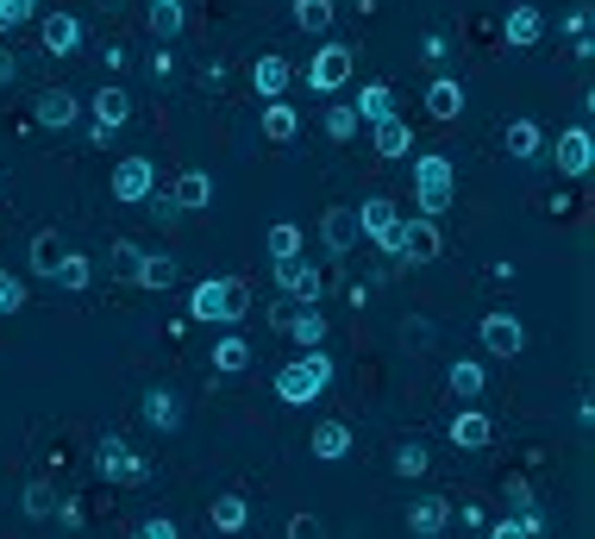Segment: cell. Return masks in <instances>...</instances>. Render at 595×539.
Instances as JSON below:
<instances>
[{"label": "cell", "mask_w": 595, "mask_h": 539, "mask_svg": "<svg viewBox=\"0 0 595 539\" xmlns=\"http://www.w3.org/2000/svg\"><path fill=\"white\" fill-rule=\"evenodd\" d=\"M289 539H326L320 514H295V520H289Z\"/></svg>", "instance_id": "obj_47"}, {"label": "cell", "mask_w": 595, "mask_h": 539, "mask_svg": "<svg viewBox=\"0 0 595 539\" xmlns=\"http://www.w3.org/2000/svg\"><path fill=\"white\" fill-rule=\"evenodd\" d=\"M20 502H25V514H32V520H50V514H57V483H50V477H32Z\"/></svg>", "instance_id": "obj_37"}, {"label": "cell", "mask_w": 595, "mask_h": 539, "mask_svg": "<svg viewBox=\"0 0 595 539\" xmlns=\"http://www.w3.org/2000/svg\"><path fill=\"white\" fill-rule=\"evenodd\" d=\"M125 452H132V445H125L120 433L95 439V477H100V483H120V470H125Z\"/></svg>", "instance_id": "obj_29"}, {"label": "cell", "mask_w": 595, "mask_h": 539, "mask_svg": "<svg viewBox=\"0 0 595 539\" xmlns=\"http://www.w3.org/2000/svg\"><path fill=\"white\" fill-rule=\"evenodd\" d=\"M125 120H132V95H125L120 82H100V95H95V126H88V138L95 145H107V138H120Z\"/></svg>", "instance_id": "obj_9"}, {"label": "cell", "mask_w": 595, "mask_h": 539, "mask_svg": "<svg viewBox=\"0 0 595 539\" xmlns=\"http://www.w3.org/2000/svg\"><path fill=\"white\" fill-rule=\"evenodd\" d=\"M501 38H508V45H514V51H526V45H539V38H546V13H539V7H508V20H501Z\"/></svg>", "instance_id": "obj_15"}, {"label": "cell", "mask_w": 595, "mask_h": 539, "mask_svg": "<svg viewBox=\"0 0 595 539\" xmlns=\"http://www.w3.org/2000/svg\"><path fill=\"white\" fill-rule=\"evenodd\" d=\"M320 245H326V257L357 252V213H351V207H326L320 213Z\"/></svg>", "instance_id": "obj_14"}, {"label": "cell", "mask_w": 595, "mask_h": 539, "mask_svg": "<svg viewBox=\"0 0 595 539\" xmlns=\"http://www.w3.org/2000/svg\"><path fill=\"white\" fill-rule=\"evenodd\" d=\"M138 408H145V420L157 427V433H175V427H182V402H175V389H170V383H150Z\"/></svg>", "instance_id": "obj_17"}, {"label": "cell", "mask_w": 595, "mask_h": 539, "mask_svg": "<svg viewBox=\"0 0 595 539\" xmlns=\"http://www.w3.org/2000/svg\"><path fill=\"white\" fill-rule=\"evenodd\" d=\"M145 207H150V220H157V226H182V207L170 201V188H150Z\"/></svg>", "instance_id": "obj_42"}, {"label": "cell", "mask_w": 595, "mask_h": 539, "mask_svg": "<svg viewBox=\"0 0 595 539\" xmlns=\"http://www.w3.org/2000/svg\"><path fill=\"white\" fill-rule=\"evenodd\" d=\"M458 514V527H471V534H483V527H489V514L476 509V502H464V509H451Z\"/></svg>", "instance_id": "obj_49"}, {"label": "cell", "mask_w": 595, "mask_h": 539, "mask_svg": "<svg viewBox=\"0 0 595 539\" xmlns=\"http://www.w3.org/2000/svg\"><path fill=\"white\" fill-rule=\"evenodd\" d=\"M371 145H376V157H389V163H396V157L414 151V126H408L401 113H389V120H376V126H371Z\"/></svg>", "instance_id": "obj_18"}, {"label": "cell", "mask_w": 595, "mask_h": 539, "mask_svg": "<svg viewBox=\"0 0 595 539\" xmlns=\"http://www.w3.org/2000/svg\"><path fill=\"white\" fill-rule=\"evenodd\" d=\"M132 539H182V527H175L170 514H145V520L132 527Z\"/></svg>", "instance_id": "obj_43"}, {"label": "cell", "mask_w": 595, "mask_h": 539, "mask_svg": "<svg viewBox=\"0 0 595 539\" xmlns=\"http://www.w3.org/2000/svg\"><path fill=\"white\" fill-rule=\"evenodd\" d=\"M150 76H157V82H170V76H175V63H170V51H157V57H150Z\"/></svg>", "instance_id": "obj_54"}, {"label": "cell", "mask_w": 595, "mask_h": 539, "mask_svg": "<svg viewBox=\"0 0 595 539\" xmlns=\"http://www.w3.org/2000/svg\"><path fill=\"white\" fill-rule=\"evenodd\" d=\"M170 201L182 207V213H201V207L214 201V176H207V170H182V176L170 182Z\"/></svg>", "instance_id": "obj_21"}, {"label": "cell", "mask_w": 595, "mask_h": 539, "mask_svg": "<svg viewBox=\"0 0 595 539\" xmlns=\"http://www.w3.org/2000/svg\"><path fill=\"white\" fill-rule=\"evenodd\" d=\"M446 433H451L458 452H483V445H496V420H489L483 408H458L446 420Z\"/></svg>", "instance_id": "obj_11"}, {"label": "cell", "mask_w": 595, "mask_h": 539, "mask_svg": "<svg viewBox=\"0 0 595 539\" xmlns=\"http://www.w3.org/2000/svg\"><path fill=\"white\" fill-rule=\"evenodd\" d=\"M426 113H433V120H458V113H464V82L433 76L426 82Z\"/></svg>", "instance_id": "obj_23"}, {"label": "cell", "mask_w": 595, "mask_h": 539, "mask_svg": "<svg viewBox=\"0 0 595 539\" xmlns=\"http://www.w3.org/2000/svg\"><path fill=\"white\" fill-rule=\"evenodd\" d=\"M276 289H282V302H295V308H320L326 270H320V264H307V252L282 257V264H276Z\"/></svg>", "instance_id": "obj_4"}, {"label": "cell", "mask_w": 595, "mask_h": 539, "mask_svg": "<svg viewBox=\"0 0 595 539\" xmlns=\"http://www.w3.org/2000/svg\"><path fill=\"white\" fill-rule=\"evenodd\" d=\"M414 201H421L426 220H439V213L458 201V170H451L446 151H421L414 157Z\"/></svg>", "instance_id": "obj_3"}, {"label": "cell", "mask_w": 595, "mask_h": 539, "mask_svg": "<svg viewBox=\"0 0 595 539\" xmlns=\"http://www.w3.org/2000/svg\"><path fill=\"white\" fill-rule=\"evenodd\" d=\"M476 333H483V352H489V358H521V352H526V320H521V314H508V308L483 314V327H476Z\"/></svg>", "instance_id": "obj_7"}, {"label": "cell", "mask_w": 595, "mask_h": 539, "mask_svg": "<svg viewBox=\"0 0 595 539\" xmlns=\"http://www.w3.org/2000/svg\"><path fill=\"white\" fill-rule=\"evenodd\" d=\"M57 514H63L57 527H70V534H75V527H82V502H63V509H57Z\"/></svg>", "instance_id": "obj_55"}, {"label": "cell", "mask_w": 595, "mask_h": 539, "mask_svg": "<svg viewBox=\"0 0 595 539\" xmlns=\"http://www.w3.org/2000/svg\"><path fill=\"white\" fill-rule=\"evenodd\" d=\"M25 308V283L13 270H0V314H20Z\"/></svg>", "instance_id": "obj_45"}, {"label": "cell", "mask_w": 595, "mask_h": 539, "mask_svg": "<svg viewBox=\"0 0 595 539\" xmlns=\"http://www.w3.org/2000/svg\"><path fill=\"white\" fill-rule=\"evenodd\" d=\"M113 201L120 207H145V195L157 188V163L150 157H120V170H113Z\"/></svg>", "instance_id": "obj_10"}, {"label": "cell", "mask_w": 595, "mask_h": 539, "mask_svg": "<svg viewBox=\"0 0 595 539\" xmlns=\"http://www.w3.org/2000/svg\"><path fill=\"white\" fill-rule=\"evenodd\" d=\"M558 176H590V163H595V138L590 126H571V132H558Z\"/></svg>", "instance_id": "obj_13"}, {"label": "cell", "mask_w": 595, "mask_h": 539, "mask_svg": "<svg viewBox=\"0 0 595 539\" xmlns=\"http://www.w3.org/2000/svg\"><path fill=\"white\" fill-rule=\"evenodd\" d=\"M451 527V502L446 495H421L414 509H408V534L414 539H439Z\"/></svg>", "instance_id": "obj_16"}, {"label": "cell", "mask_w": 595, "mask_h": 539, "mask_svg": "<svg viewBox=\"0 0 595 539\" xmlns=\"http://www.w3.org/2000/svg\"><path fill=\"white\" fill-rule=\"evenodd\" d=\"M320 126H326V138H332V145H351V138H357V126H364V120H357V113H351V107H326V113H320Z\"/></svg>", "instance_id": "obj_38"}, {"label": "cell", "mask_w": 595, "mask_h": 539, "mask_svg": "<svg viewBox=\"0 0 595 539\" xmlns=\"http://www.w3.org/2000/svg\"><path fill=\"white\" fill-rule=\"evenodd\" d=\"M251 314V283L245 277H207L189 289V320H214V327H239Z\"/></svg>", "instance_id": "obj_1"}, {"label": "cell", "mask_w": 595, "mask_h": 539, "mask_svg": "<svg viewBox=\"0 0 595 539\" xmlns=\"http://www.w3.org/2000/svg\"><path fill=\"white\" fill-rule=\"evenodd\" d=\"M264 245H270V264H282V257H301V252H307V232H301L295 220H276Z\"/></svg>", "instance_id": "obj_33"}, {"label": "cell", "mask_w": 595, "mask_h": 539, "mask_svg": "<svg viewBox=\"0 0 595 539\" xmlns=\"http://www.w3.org/2000/svg\"><path fill=\"white\" fill-rule=\"evenodd\" d=\"M207 520H214V534H245L251 527V502L239 495V489H226L220 502L207 509Z\"/></svg>", "instance_id": "obj_24"}, {"label": "cell", "mask_w": 595, "mask_h": 539, "mask_svg": "<svg viewBox=\"0 0 595 539\" xmlns=\"http://www.w3.org/2000/svg\"><path fill=\"white\" fill-rule=\"evenodd\" d=\"M564 32H571V38H590V7H576L571 20H564Z\"/></svg>", "instance_id": "obj_53"}, {"label": "cell", "mask_w": 595, "mask_h": 539, "mask_svg": "<svg viewBox=\"0 0 595 539\" xmlns=\"http://www.w3.org/2000/svg\"><path fill=\"white\" fill-rule=\"evenodd\" d=\"M289 20H295L301 32H326V26H332V0H295V7H289Z\"/></svg>", "instance_id": "obj_39"}, {"label": "cell", "mask_w": 595, "mask_h": 539, "mask_svg": "<svg viewBox=\"0 0 595 539\" xmlns=\"http://www.w3.org/2000/svg\"><path fill=\"white\" fill-rule=\"evenodd\" d=\"M483 534H489V539H526V527H521V520H514V514H508V520H489Z\"/></svg>", "instance_id": "obj_50"}, {"label": "cell", "mask_w": 595, "mask_h": 539, "mask_svg": "<svg viewBox=\"0 0 595 539\" xmlns=\"http://www.w3.org/2000/svg\"><path fill=\"white\" fill-rule=\"evenodd\" d=\"M25 257H32V270H38V277H50V270H57V257H63V238H57V232H32V245H25Z\"/></svg>", "instance_id": "obj_35"}, {"label": "cell", "mask_w": 595, "mask_h": 539, "mask_svg": "<svg viewBox=\"0 0 595 539\" xmlns=\"http://www.w3.org/2000/svg\"><path fill=\"white\" fill-rule=\"evenodd\" d=\"M175 7H182V0H175Z\"/></svg>", "instance_id": "obj_56"}, {"label": "cell", "mask_w": 595, "mask_h": 539, "mask_svg": "<svg viewBox=\"0 0 595 539\" xmlns=\"http://www.w3.org/2000/svg\"><path fill=\"white\" fill-rule=\"evenodd\" d=\"M32 13H38V0H0V38H13L20 26H32Z\"/></svg>", "instance_id": "obj_41"}, {"label": "cell", "mask_w": 595, "mask_h": 539, "mask_svg": "<svg viewBox=\"0 0 595 539\" xmlns=\"http://www.w3.org/2000/svg\"><path fill=\"white\" fill-rule=\"evenodd\" d=\"M120 483H125V489L150 483V458H138V452H125V470H120Z\"/></svg>", "instance_id": "obj_46"}, {"label": "cell", "mask_w": 595, "mask_h": 539, "mask_svg": "<svg viewBox=\"0 0 595 539\" xmlns=\"http://www.w3.org/2000/svg\"><path fill=\"white\" fill-rule=\"evenodd\" d=\"M75 113H82V101H75L70 88H45V95H38V126L45 132H70Z\"/></svg>", "instance_id": "obj_20"}, {"label": "cell", "mask_w": 595, "mask_h": 539, "mask_svg": "<svg viewBox=\"0 0 595 539\" xmlns=\"http://www.w3.org/2000/svg\"><path fill=\"white\" fill-rule=\"evenodd\" d=\"M50 283L70 289V295H82V289L95 283V264H88L82 252H63V257H57V270H50Z\"/></svg>", "instance_id": "obj_26"}, {"label": "cell", "mask_w": 595, "mask_h": 539, "mask_svg": "<svg viewBox=\"0 0 595 539\" xmlns=\"http://www.w3.org/2000/svg\"><path fill=\"white\" fill-rule=\"evenodd\" d=\"M539 151H546V132H539V120H508V157L533 163Z\"/></svg>", "instance_id": "obj_27"}, {"label": "cell", "mask_w": 595, "mask_h": 539, "mask_svg": "<svg viewBox=\"0 0 595 539\" xmlns=\"http://www.w3.org/2000/svg\"><path fill=\"white\" fill-rule=\"evenodd\" d=\"M508 509L521 514V509H533V489L521 483V477H514V483H508Z\"/></svg>", "instance_id": "obj_51"}, {"label": "cell", "mask_w": 595, "mask_h": 539, "mask_svg": "<svg viewBox=\"0 0 595 539\" xmlns=\"http://www.w3.org/2000/svg\"><path fill=\"white\" fill-rule=\"evenodd\" d=\"M351 70H357V51H351V45H320V51L307 57L301 76H307L314 95H339V88L351 82Z\"/></svg>", "instance_id": "obj_6"}, {"label": "cell", "mask_w": 595, "mask_h": 539, "mask_svg": "<svg viewBox=\"0 0 595 539\" xmlns=\"http://www.w3.org/2000/svg\"><path fill=\"white\" fill-rule=\"evenodd\" d=\"M245 364H251V345L239 333H226L220 345H214V370H220V377H239Z\"/></svg>", "instance_id": "obj_36"}, {"label": "cell", "mask_w": 595, "mask_h": 539, "mask_svg": "<svg viewBox=\"0 0 595 539\" xmlns=\"http://www.w3.org/2000/svg\"><path fill=\"white\" fill-rule=\"evenodd\" d=\"M446 383H451V395H458V402H471V395H483V383H489V370H483L476 358H458V364L446 370Z\"/></svg>", "instance_id": "obj_31"}, {"label": "cell", "mask_w": 595, "mask_h": 539, "mask_svg": "<svg viewBox=\"0 0 595 539\" xmlns=\"http://www.w3.org/2000/svg\"><path fill=\"white\" fill-rule=\"evenodd\" d=\"M282 333L295 339L301 352H314V345H326V314L320 308H289L282 314Z\"/></svg>", "instance_id": "obj_22"}, {"label": "cell", "mask_w": 595, "mask_h": 539, "mask_svg": "<svg viewBox=\"0 0 595 539\" xmlns=\"http://www.w3.org/2000/svg\"><path fill=\"white\" fill-rule=\"evenodd\" d=\"M38 38H45L50 57H70V51H82V20H75V13H45Z\"/></svg>", "instance_id": "obj_19"}, {"label": "cell", "mask_w": 595, "mask_h": 539, "mask_svg": "<svg viewBox=\"0 0 595 539\" xmlns=\"http://www.w3.org/2000/svg\"><path fill=\"white\" fill-rule=\"evenodd\" d=\"M396 470L401 477H426V470H433V452H426L421 439H401L396 445Z\"/></svg>", "instance_id": "obj_40"}, {"label": "cell", "mask_w": 595, "mask_h": 539, "mask_svg": "<svg viewBox=\"0 0 595 539\" xmlns=\"http://www.w3.org/2000/svg\"><path fill=\"white\" fill-rule=\"evenodd\" d=\"M13 76H20V57L0 45V88H13Z\"/></svg>", "instance_id": "obj_52"}, {"label": "cell", "mask_w": 595, "mask_h": 539, "mask_svg": "<svg viewBox=\"0 0 595 539\" xmlns=\"http://www.w3.org/2000/svg\"><path fill=\"white\" fill-rule=\"evenodd\" d=\"M421 57H426V63H446V57H451V38H446V32H426Z\"/></svg>", "instance_id": "obj_48"}, {"label": "cell", "mask_w": 595, "mask_h": 539, "mask_svg": "<svg viewBox=\"0 0 595 539\" xmlns=\"http://www.w3.org/2000/svg\"><path fill=\"white\" fill-rule=\"evenodd\" d=\"M251 88H257V95H264V101H289V88H295V63H289V57H257V63H251Z\"/></svg>", "instance_id": "obj_12"}, {"label": "cell", "mask_w": 595, "mask_h": 539, "mask_svg": "<svg viewBox=\"0 0 595 539\" xmlns=\"http://www.w3.org/2000/svg\"><path fill=\"white\" fill-rule=\"evenodd\" d=\"M332 370H339V364L326 358V345H314V352H301V358H289L276 370V395H282L289 408H307V402H320L326 389H332Z\"/></svg>", "instance_id": "obj_2"}, {"label": "cell", "mask_w": 595, "mask_h": 539, "mask_svg": "<svg viewBox=\"0 0 595 539\" xmlns=\"http://www.w3.org/2000/svg\"><path fill=\"white\" fill-rule=\"evenodd\" d=\"M138 264H145V252H138L132 238H120V245H113V270H120L125 283H132V277H138Z\"/></svg>", "instance_id": "obj_44"}, {"label": "cell", "mask_w": 595, "mask_h": 539, "mask_svg": "<svg viewBox=\"0 0 595 539\" xmlns=\"http://www.w3.org/2000/svg\"><path fill=\"white\" fill-rule=\"evenodd\" d=\"M357 213V238H371L382 257H396V245H401V207L389 201V195H371L364 207H351Z\"/></svg>", "instance_id": "obj_5"}, {"label": "cell", "mask_w": 595, "mask_h": 539, "mask_svg": "<svg viewBox=\"0 0 595 539\" xmlns=\"http://www.w3.org/2000/svg\"><path fill=\"white\" fill-rule=\"evenodd\" d=\"M307 445H314V458H326V464H332V458H345V452H351V427H345V420H320Z\"/></svg>", "instance_id": "obj_28"}, {"label": "cell", "mask_w": 595, "mask_h": 539, "mask_svg": "<svg viewBox=\"0 0 595 539\" xmlns=\"http://www.w3.org/2000/svg\"><path fill=\"white\" fill-rule=\"evenodd\" d=\"M351 113H357V120H371V126H376V120H389V113H396V95H389V82H364Z\"/></svg>", "instance_id": "obj_30"}, {"label": "cell", "mask_w": 595, "mask_h": 539, "mask_svg": "<svg viewBox=\"0 0 595 539\" xmlns=\"http://www.w3.org/2000/svg\"><path fill=\"white\" fill-rule=\"evenodd\" d=\"M446 252V238H439V220H401V245H396V264H408V270H421V264H433V257Z\"/></svg>", "instance_id": "obj_8"}, {"label": "cell", "mask_w": 595, "mask_h": 539, "mask_svg": "<svg viewBox=\"0 0 595 539\" xmlns=\"http://www.w3.org/2000/svg\"><path fill=\"white\" fill-rule=\"evenodd\" d=\"M257 126H264V138H270V145H289V138L301 132V113L289 101H264V120H257Z\"/></svg>", "instance_id": "obj_25"}, {"label": "cell", "mask_w": 595, "mask_h": 539, "mask_svg": "<svg viewBox=\"0 0 595 539\" xmlns=\"http://www.w3.org/2000/svg\"><path fill=\"white\" fill-rule=\"evenodd\" d=\"M182 26H189V20H182V7H175V0H150V38H157V45L182 38Z\"/></svg>", "instance_id": "obj_34"}, {"label": "cell", "mask_w": 595, "mask_h": 539, "mask_svg": "<svg viewBox=\"0 0 595 539\" xmlns=\"http://www.w3.org/2000/svg\"><path fill=\"white\" fill-rule=\"evenodd\" d=\"M175 270H182V264H175L170 252H157V257L145 252V264H138V277H132V283H138V289H175Z\"/></svg>", "instance_id": "obj_32"}]
</instances>
